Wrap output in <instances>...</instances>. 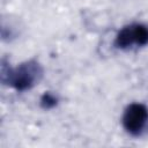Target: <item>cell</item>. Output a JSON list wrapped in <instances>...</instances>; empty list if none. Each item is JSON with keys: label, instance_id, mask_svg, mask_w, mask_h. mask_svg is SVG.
Returning a JSON list of instances; mask_svg holds the SVG:
<instances>
[{"label": "cell", "instance_id": "1", "mask_svg": "<svg viewBox=\"0 0 148 148\" xmlns=\"http://www.w3.org/2000/svg\"><path fill=\"white\" fill-rule=\"evenodd\" d=\"M44 69L36 59H29L13 68L6 59L1 60L0 79L2 84L8 86L16 91L23 92L32 89L43 79Z\"/></svg>", "mask_w": 148, "mask_h": 148}, {"label": "cell", "instance_id": "2", "mask_svg": "<svg viewBox=\"0 0 148 148\" xmlns=\"http://www.w3.org/2000/svg\"><path fill=\"white\" fill-rule=\"evenodd\" d=\"M113 45L121 51H131L148 45V25L138 22L124 25L117 32Z\"/></svg>", "mask_w": 148, "mask_h": 148}, {"label": "cell", "instance_id": "3", "mask_svg": "<svg viewBox=\"0 0 148 148\" xmlns=\"http://www.w3.org/2000/svg\"><path fill=\"white\" fill-rule=\"evenodd\" d=\"M121 124L130 135H143L148 130V108L142 103L128 104L124 110Z\"/></svg>", "mask_w": 148, "mask_h": 148}, {"label": "cell", "instance_id": "4", "mask_svg": "<svg viewBox=\"0 0 148 148\" xmlns=\"http://www.w3.org/2000/svg\"><path fill=\"white\" fill-rule=\"evenodd\" d=\"M59 104V96L52 91H45L39 98V105L43 110L54 109Z\"/></svg>", "mask_w": 148, "mask_h": 148}]
</instances>
